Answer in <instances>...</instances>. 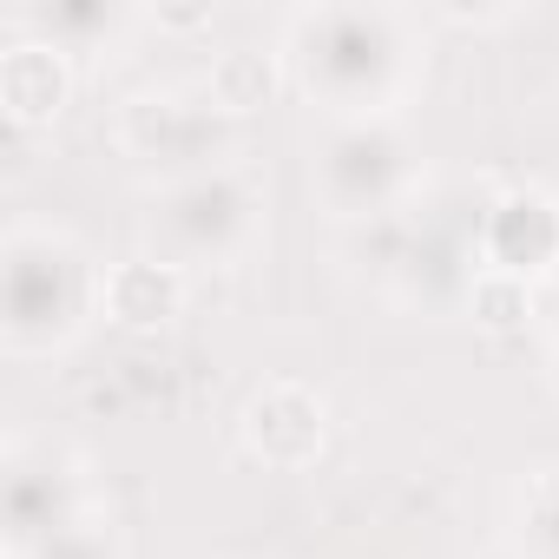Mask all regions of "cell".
Instances as JSON below:
<instances>
[{
  "instance_id": "obj_1",
  "label": "cell",
  "mask_w": 559,
  "mask_h": 559,
  "mask_svg": "<svg viewBox=\"0 0 559 559\" xmlns=\"http://www.w3.org/2000/svg\"><path fill=\"white\" fill-rule=\"evenodd\" d=\"M284 67L330 119H395L421 60L395 8H304L284 27Z\"/></svg>"
},
{
  "instance_id": "obj_2",
  "label": "cell",
  "mask_w": 559,
  "mask_h": 559,
  "mask_svg": "<svg viewBox=\"0 0 559 559\" xmlns=\"http://www.w3.org/2000/svg\"><path fill=\"white\" fill-rule=\"evenodd\" d=\"M106 270L86 257L80 237L53 224H21L0 243V330L14 356H53L67 349L86 317H99Z\"/></svg>"
},
{
  "instance_id": "obj_3",
  "label": "cell",
  "mask_w": 559,
  "mask_h": 559,
  "mask_svg": "<svg viewBox=\"0 0 559 559\" xmlns=\"http://www.w3.org/2000/svg\"><path fill=\"white\" fill-rule=\"evenodd\" d=\"M263 230V191L243 165H211L191 178H171L152 191L145 237L178 270H224L237 263Z\"/></svg>"
},
{
  "instance_id": "obj_4",
  "label": "cell",
  "mask_w": 559,
  "mask_h": 559,
  "mask_svg": "<svg viewBox=\"0 0 559 559\" xmlns=\"http://www.w3.org/2000/svg\"><path fill=\"white\" fill-rule=\"evenodd\" d=\"M317 198L349 230L415 211L428 198L415 139L395 119H330V132L317 145Z\"/></svg>"
},
{
  "instance_id": "obj_5",
  "label": "cell",
  "mask_w": 559,
  "mask_h": 559,
  "mask_svg": "<svg viewBox=\"0 0 559 559\" xmlns=\"http://www.w3.org/2000/svg\"><path fill=\"white\" fill-rule=\"evenodd\" d=\"M112 139H119L126 158L158 171V185H171V178L230 165L237 119L211 99V86H145L119 106Z\"/></svg>"
},
{
  "instance_id": "obj_6",
  "label": "cell",
  "mask_w": 559,
  "mask_h": 559,
  "mask_svg": "<svg viewBox=\"0 0 559 559\" xmlns=\"http://www.w3.org/2000/svg\"><path fill=\"white\" fill-rule=\"evenodd\" d=\"M480 270H487L480 263V204L467 211V204L421 198L402 224V250L382 284L415 310H454V304H467Z\"/></svg>"
},
{
  "instance_id": "obj_7",
  "label": "cell",
  "mask_w": 559,
  "mask_h": 559,
  "mask_svg": "<svg viewBox=\"0 0 559 559\" xmlns=\"http://www.w3.org/2000/svg\"><path fill=\"white\" fill-rule=\"evenodd\" d=\"M99 513V493L86 467L53 441H14L8 448V552H34L40 539L80 526Z\"/></svg>"
},
{
  "instance_id": "obj_8",
  "label": "cell",
  "mask_w": 559,
  "mask_h": 559,
  "mask_svg": "<svg viewBox=\"0 0 559 559\" xmlns=\"http://www.w3.org/2000/svg\"><path fill=\"white\" fill-rule=\"evenodd\" d=\"M480 263L520 284H546L559 270V198L539 185H507L480 198Z\"/></svg>"
},
{
  "instance_id": "obj_9",
  "label": "cell",
  "mask_w": 559,
  "mask_h": 559,
  "mask_svg": "<svg viewBox=\"0 0 559 559\" xmlns=\"http://www.w3.org/2000/svg\"><path fill=\"white\" fill-rule=\"evenodd\" d=\"M243 448L263 467H310L330 448V402L310 382H263L243 402Z\"/></svg>"
},
{
  "instance_id": "obj_10",
  "label": "cell",
  "mask_w": 559,
  "mask_h": 559,
  "mask_svg": "<svg viewBox=\"0 0 559 559\" xmlns=\"http://www.w3.org/2000/svg\"><path fill=\"white\" fill-rule=\"evenodd\" d=\"M185 276H191V270L165 263L158 250L119 257V263L106 270V297H99V310H106L119 330H132V336L165 330V323L185 310Z\"/></svg>"
},
{
  "instance_id": "obj_11",
  "label": "cell",
  "mask_w": 559,
  "mask_h": 559,
  "mask_svg": "<svg viewBox=\"0 0 559 559\" xmlns=\"http://www.w3.org/2000/svg\"><path fill=\"white\" fill-rule=\"evenodd\" d=\"M67 93H73V67H67V53L53 40L27 34V40H14L8 53H0V106H8L14 126L60 119Z\"/></svg>"
},
{
  "instance_id": "obj_12",
  "label": "cell",
  "mask_w": 559,
  "mask_h": 559,
  "mask_svg": "<svg viewBox=\"0 0 559 559\" xmlns=\"http://www.w3.org/2000/svg\"><path fill=\"white\" fill-rule=\"evenodd\" d=\"M27 27L40 40H53L60 53H93V47H112L132 27V14L112 8V0H60V8H34Z\"/></svg>"
},
{
  "instance_id": "obj_13",
  "label": "cell",
  "mask_w": 559,
  "mask_h": 559,
  "mask_svg": "<svg viewBox=\"0 0 559 559\" xmlns=\"http://www.w3.org/2000/svg\"><path fill=\"white\" fill-rule=\"evenodd\" d=\"M513 552L520 559H559V461L533 467L513 487Z\"/></svg>"
},
{
  "instance_id": "obj_14",
  "label": "cell",
  "mask_w": 559,
  "mask_h": 559,
  "mask_svg": "<svg viewBox=\"0 0 559 559\" xmlns=\"http://www.w3.org/2000/svg\"><path fill=\"white\" fill-rule=\"evenodd\" d=\"M290 67H284V53H257V47H224L217 60H211V99L230 112V119H243L250 106H263L270 93H276V80H284Z\"/></svg>"
},
{
  "instance_id": "obj_15",
  "label": "cell",
  "mask_w": 559,
  "mask_h": 559,
  "mask_svg": "<svg viewBox=\"0 0 559 559\" xmlns=\"http://www.w3.org/2000/svg\"><path fill=\"white\" fill-rule=\"evenodd\" d=\"M467 310L487 323V330H520L533 317V284H520V276H500V270H480L474 290H467Z\"/></svg>"
},
{
  "instance_id": "obj_16",
  "label": "cell",
  "mask_w": 559,
  "mask_h": 559,
  "mask_svg": "<svg viewBox=\"0 0 559 559\" xmlns=\"http://www.w3.org/2000/svg\"><path fill=\"white\" fill-rule=\"evenodd\" d=\"M21 559H126V552H119L112 520H106V513H93V520H80V526H67V533L40 539V546H34V552H21Z\"/></svg>"
},
{
  "instance_id": "obj_17",
  "label": "cell",
  "mask_w": 559,
  "mask_h": 559,
  "mask_svg": "<svg viewBox=\"0 0 559 559\" xmlns=\"http://www.w3.org/2000/svg\"><path fill=\"white\" fill-rule=\"evenodd\" d=\"M533 317L552 330V343H559V270L546 276V284H533Z\"/></svg>"
},
{
  "instance_id": "obj_18",
  "label": "cell",
  "mask_w": 559,
  "mask_h": 559,
  "mask_svg": "<svg viewBox=\"0 0 559 559\" xmlns=\"http://www.w3.org/2000/svg\"><path fill=\"white\" fill-rule=\"evenodd\" d=\"M552 382H559V356H552Z\"/></svg>"
}]
</instances>
